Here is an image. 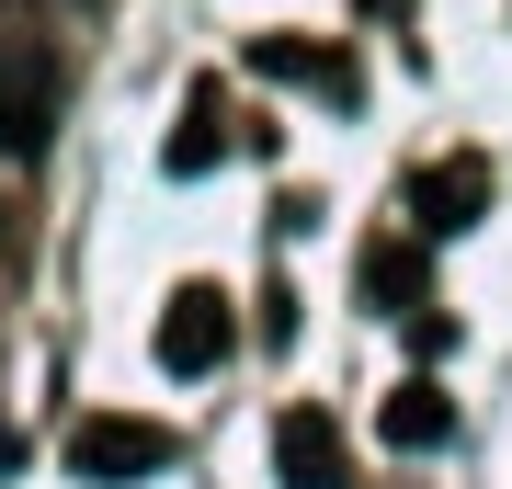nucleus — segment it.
Wrapping results in <instances>:
<instances>
[{"mask_svg":"<svg viewBox=\"0 0 512 489\" xmlns=\"http://www.w3.org/2000/svg\"><path fill=\"white\" fill-rule=\"evenodd\" d=\"M171 467V421H137V410H92L69 433V478L80 489H137Z\"/></svg>","mask_w":512,"mask_h":489,"instance_id":"obj_1","label":"nucleus"},{"mask_svg":"<svg viewBox=\"0 0 512 489\" xmlns=\"http://www.w3.org/2000/svg\"><path fill=\"white\" fill-rule=\"evenodd\" d=\"M228 353H239L228 296H217V285H183V296L160 308V364H171V376H217Z\"/></svg>","mask_w":512,"mask_h":489,"instance_id":"obj_2","label":"nucleus"},{"mask_svg":"<svg viewBox=\"0 0 512 489\" xmlns=\"http://www.w3.org/2000/svg\"><path fill=\"white\" fill-rule=\"evenodd\" d=\"M410 217L433 228V239L478 228V217H490V160H478V148H456V160H433V171L410 182Z\"/></svg>","mask_w":512,"mask_h":489,"instance_id":"obj_3","label":"nucleus"},{"mask_svg":"<svg viewBox=\"0 0 512 489\" xmlns=\"http://www.w3.org/2000/svg\"><path fill=\"white\" fill-rule=\"evenodd\" d=\"M274 467H285V489H342V421H330L319 399L285 410L274 421Z\"/></svg>","mask_w":512,"mask_h":489,"instance_id":"obj_4","label":"nucleus"},{"mask_svg":"<svg viewBox=\"0 0 512 489\" xmlns=\"http://www.w3.org/2000/svg\"><path fill=\"white\" fill-rule=\"evenodd\" d=\"M46 103H57V69L12 46V57H0V148H12V160L46 148Z\"/></svg>","mask_w":512,"mask_h":489,"instance_id":"obj_5","label":"nucleus"},{"mask_svg":"<svg viewBox=\"0 0 512 489\" xmlns=\"http://www.w3.org/2000/svg\"><path fill=\"white\" fill-rule=\"evenodd\" d=\"M376 433L399 444V455H433L444 433H456V410H444V387H433V376H410V387H387V410H376Z\"/></svg>","mask_w":512,"mask_h":489,"instance_id":"obj_6","label":"nucleus"},{"mask_svg":"<svg viewBox=\"0 0 512 489\" xmlns=\"http://www.w3.org/2000/svg\"><path fill=\"white\" fill-rule=\"evenodd\" d=\"M217 148H228V137H217V91H194V114H183V137H171V171L194 182L205 160H217Z\"/></svg>","mask_w":512,"mask_h":489,"instance_id":"obj_7","label":"nucleus"}]
</instances>
